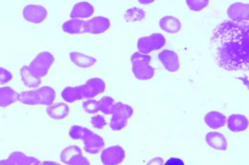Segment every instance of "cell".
Segmentation results:
<instances>
[{
	"mask_svg": "<svg viewBox=\"0 0 249 165\" xmlns=\"http://www.w3.org/2000/svg\"><path fill=\"white\" fill-rule=\"evenodd\" d=\"M139 1L141 2V3H142L148 4V3L152 2L153 1V0H141Z\"/></svg>",
	"mask_w": 249,
	"mask_h": 165,
	"instance_id": "cell-36",
	"label": "cell"
},
{
	"mask_svg": "<svg viewBox=\"0 0 249 165\" xmlns=\"http://www.w3.org/2000/svg\"><path fill=\"white\" fill-rule=\"evenodd\" d=\"M82 107L84 111L90 114L98 112L99 110L98 101L89 99L83 102Z\"/></svg>",
	"mask_w": 249,
	"mask_h": 165,
	"instance_id": "cell-30",
	"label": "cell"
},
{
	"mask_svg": "<svg viewBox=\"0 0 249 165\" xmlns=\"http://www.w3.org/2000/svg\"><path fill=\"white\" fill-rule=\"evenodd\" d=\"M68 105L62 102H58L48 106L46 109L48 115L54 119H61L66 117L69 113Z\"/></svg>",
	"mask_w": 249,
	"mask_h": 165,
	"instance_id": "cell-19",
	"label": "cell"
},
{
	"mask_svg": "<svg viewBox=\"0 0 249 165\" xmlns=\"http://www.w3.org/2000/svg\"><path fill=\"white\" fill-rule=\"evenodd\" d=\"M22 15L24 19L28 22L37 24L46 19L48 13L46 8L42 6L29 4L24 7Z\"/></svg>",
	"mask_w": 249,
	"mask_h": 165,
	"instance_id": "cell-9",
	"label": "cell"
},
{
	"mask_svg": "<svg viewBox=\"0 0 249 165\" xmlns=\"http://www.w3.org/2000/svg\"><path fill=\"white\" fill-rule=\"evenodd\" d=\"M62 30L69 34H81L87 33V21L79 18H71L62 25Z\"/></svg>",
	"mask_w": 249,
	"mask_h": 165,
	"instance_id": "cell-15",
	"label": "cell"
},
{
	"mask_svg": "<svg viewBox=\"0 0 249 165\" xmlns=\"http://www.w3.org/2000/svg\"><path fill=\"white\" fill-rule=\"evenodd\" d=\"M18 100L27 105L39 104V99L36 89L21 92L19 94Z\"/></svg>",
	"mask_w": 249,
	"mask_h": 165,
	"instance_id": "cell-28",
	"label": "cell"
},
{
	"mask_svg": "<svg viewBox=\"0 0 249 165\" xmlns=\"http://www.w3.org/2000/svg\"><path fill=\"white\" fill-rule=\"evenodd\" d=\"M158 58L163 66L168 71L175 72L179 67V63L177 53L170 50H163L158 55Z\"/></svg>",
	"mask_w": 249,
	"mask_h": 165,
	"instance_id": "cell-13",
	"label": "cell"
},
{
	"mask_svg": "<svg viewBox=\"0 0 249 165\" xmlns=\"http://www.w3.org/2000/svg\"><path fill=\"white\" fill-rule=\"evenodd\" d=\"M133 113V110L130 106L121 102L114 103L111 109L110 127L115 131L123 129L127 125V119Z\"/></svg>",
	"mask_w": 249,
	"mask_h": 165,
	"instance_id": "cell-4",
	"label": "cell"
},
{
	"mask_svg": "<svg viewBox=\"0 0 249 165\" xmlns=\"http://www.w3.org/2000/svg\"><path fill=\"white\" fill-rule=\"evenodd\" d=\"M187 5L192 10L195 11H199L206 7L209 1L206 0H186Z\"/></svg>",
	"mask_w": 249,
	"mask_h": 165,
	"instance_id": "cell-31",
	"label": "cell"
},
{
	"mask_svg": "<svg viewBox=\"0 0 249 165\" xmlns=\"http://www.w3.org/2000/svg\"><path fill=\"white\" fill-rule=\"evenodd\" d=\"M165 42L166 40L162 34L154 33L139 38L137 42V49L139 52L146 54L153 50L161 48Z\"/></svg>",
	"mask_w": 249,
	"mask_h": 165,
	"instance_id": "cell-6",
	"label": "cell"
},
{
	"mask_svg": "<svg viewBox=\"0 0 249 165\" xmlns=\"http://www.w3.org/2000/svg\"><path fill=\"white\" fill-rule=\"evenodd\" d=\"M145 17V12L142 9L132 7L126 11L124 19L127 22H136L142 20Z\"/></svg>",
	"mask_w": 249,
	"mask_h": 165,
	"instance_id": "cell-27",
	"label": "cell"
},
{
	"mask_svg": "<svg viewBox=\"0 0 249 165\" xmlns=\"http://www.w3.org/2000/svg\"><path fill=\"white\" fill-rule=\"evenodd\" d=\"M248 24L226 21L214 30L210 42L213 59L229 71L247 68L249 63Z\"/></svg>",
	"mask_w": 249,
	"mask_h": 165,
	"instance_id": "cell-1",
	"label": "cell"
},
{
	"mask_svg": "<svg viewBox=\"0 0 249 165\" xmlns=\"http://www.w3.org/2000/svg\"><path fill=\"white\" fill-rule=\"evenodd\" d=\"M60 157L61 161L68 165H90L83 156L81 149L75 145H71L64 148Z\"/></svg>",
	"mask_w": 249,
	"mask_h": 165,
	"instance_id": "cell-7",
	"label": "cell"
},
{
	"mask_svg": "<svg viewBox=\"0 0 249 165\" xmlns=\"http://www.w3.org/2000/svg\"><path fill=\"white\" fill-rule=\"evenodd\" d=\"M12 79V75L8 70L0 67V84L9 82Z\"/></svg>",
	"mask_w": 249,
	"mask_h": 165,
	"instance_id": "cell-33",
	"label": "cell"
},
{
	"mask_svg": "<svg viewBox=\"0 0 249 165\" xmlns=\"http://www.w3.org/2000/svg\"><path fill=\"white\" fill-rule=\"evenodd\" d=\"M69 135L73 139L82 140L85 150L90 154L98 153L105 146L104 141L100 136L81 126H72L69 130Z\"/></svg>",
	"mask_w": 249,
	"mask_h": 165,
	"instance_id": "cell-2",
	"label": "cell"
},
{
	"mask_svg": "<svg viewBox=\"0 0 249 165\" xmlns=\"http://www.w3.org/2000/svg\"><path fill=\"white\" fill-rule=\"evenodd\" d=\"M249 5L248 3L235 2L228 8L227 15L234 22H245L249 20Z\"/></svg>",
	"mask_w": 249,
	"mask_h": 165,
	"instance_id": "cell-12",
	"label": "cell"
},
{
	"mask_svg": "<svg viewBox=\"0 0 249 165\" xmlns=\"http://www.w3.org/2000/svg\"><path fill=\"white\" fill-rule=\"evenodd\" d=\"M159 25L161 29L170 33H176L181 28V23L179 19L170 16L162 17L160 20Z\"/></svg>",
	"mask_w": 249,
	"mask_h": 165,
	"instance_id": "cell-22",
	"label": "cell"
},
{
	"mask_svg": "<svg viewBox=\"0 0 249 165\" xmlns=\"http://www.w3.org/2000/svg\"><path fill=\"white\" fill-rule=\"evenodd\" d=\"M94 12V9L90 3L81 1L73 6L70 15L71 18H86L91 16Z\"/></svg>",
	"mask_w": 249,
	"mask_h": 165,
	"instance_id": "cell-16",
	"label": "cell"
},
{
	"mask_svg": "<svg viewBox=\"0 0 249 165\" xmlns=\"http://www.w3.org/2000/svg\"><path fill=\"white\" fill-rule=\"evenodd\" d=\"M205 140L207 144L213 148L219 150L227 149V140L221 133L215 132H209L206 135Z\"/></svg>",
	"mask_w": 249,
	"mask_h": 165,
	"instance_id": "cell-18",
	"label": "cell"
},
{
	"mask_svg": "<svg viewBox=\"0 0 249 165\" xmlns=\"http://www.w3.org/2000/svg\"><path fill=\"white\" fill-rule=\"evenodd\" d=\"M83 99L92 98L103 93L105 89L104 81L99 78L88 80L85 84L80 85Z\"/></svg>",
	"mask_w": 249,
	"mask_h": 165,
	"instance_id": "cell-10",
	"label": "cell"
},
{
	"mask_svg": "<svg viewBox=\"0 0 249 165\" xmlns=\"http://www.w3.org/2000/svg\"><path fill=\"white\" fill-rule=\"evenodd\" d=\"M61 96L65 101L69 103L83 99L80 85L66 87L62 91Z\"/></svg>",
	"mask_w": 249,
	"mask_h": 165,
	"instance_id": "cell-26",
	"label": "cell"
},
{
	"mask_svg": "<svg viewBox=\"0 0 249 165\" xmlns=\"http://www.w3.org/2000/svg\"><path fill=\"white\" fill-rule=\"evenodd\" d=\"M146 165H163V160L160 157H156L150 160Z\"/></svg>",
	"mask_w": 249,
	"mask_h": 165,
	"instance_id": "cell-35",
	"label": "cell"
},
{
	"mask_svg": "<svg viewBox=\"0 0 249 165\" xmlns=\"http://www.w3.org/2000/svg\"><path fill=\"white\" fill-rule=\"evenodd\" d=\"M41 162L21 152L15 151L11 153L7 159L0 161V165H41Z\"/></svg>",
	"mask_w": 249,
	"mask_h": 165,
	"instance_id": "cell-11",
	"label": "cell"
},
{
	"mask_svg": "<svg viewBox=\"0 0 249 165\" xmlns=\"http://www.w3.org/2000/svg\"><path fill=\"white\" fill-rule=\"evenodd\" d=\"M90 122L93 127L98 129H102L107 124L104 117L96 115L91 118Z\"/></svg>",
	"mask_w": 249,
	"mask_h": 165,
	"instance_id": "cell-32",
	"label": "cell"
},
{
	"mask_svg": "<svg viewBox=\"0 0 249 165\" xmlns=\"http://www.w3.org/2000/svg\"><path fill=\"white\" fill-rule=\"evenodd\" d=\"M20 75L24 84L27 87H36L41 83V79L32 73L28 66H24L21 67Z\"/></svg>",
	"mask_w": 249,
	"mask_h": 165,
	"instance_id": "cell-25",
	"label": "cell"
},
{
	"mask_svg": "<svg viewBox=\"0 0 249 165\" xmlns=\"http://www.w3.org/2000/svg\"><path fill=\"white\" fill-rule=\"evenodd\" d=\"M114 100L109 96H104L98 101L99 110L106 115L111 114V109Z\"/></svg>",
	"mask_w": 249,
	"mask_h": 165,
	"instance_id": "cell-29",
	"label": "cell"
},
{
	"mask_svg": "<svg viewBox=\"0 0 249 165\" xmlns=\"http://www.w3.org/2000/svg\"><path fill=\"white\" fill-rule=\"evenodd\" d=\"M130 60L132 71L137 79L146 80L153 77L154 70L149 64L151 60L149 55L136 52L132 55Z\"/></svg>",
	"mask_w": 249,
	"mask_h": 165,
	"instance_id": "cell-3",
	"label": "cell"
},
{
	"mask_svg": "<svg viewBox=\"0 0 249 165\" xmlns=\"http://www.w3.org/2000/svg\"><path fill=\"white\" fill-rule=\"evenodd\" d=\"M125 152L120 146H113L105 149L101 154V160L104 165H117L124 159Z\"/></svg>",
	"mask_w": 249,
	"mask_h": 165,
	"instance_id": "cell-8",
	"label": "cell"
},
{
	"mask_svg": "<svg viewBox=\"0 0 249 165\" xmlns=\"http://www.w3.org/2000/svg\"><path fill=\"white\" fill-rule=\"evenodd\" d=\"M19 94L8 86L0 88V107H5L18 100Z\"/></svg>",
	"mask_w": 249,
	"mask_h": 165,
	"instance_id": "cell-23",
	"label": "cell"
},
{
	"mask_svg": "<svg viewBox=\"0 0 249 165\" xmlns=\"http://www.w3.org/2000/svg\"><path fill=\"white\" fill-rule=\"evenodd\" d=\"M39 99V104L49 106L53 104L55 98L54 89L48 86H44L36 89Z\"/></svg>",
	"mask_w": 249,
	"mask_h": 165,
	"instance_id": "cell-24",
	"label": "cell"
},
{
	"mask_svg": "<svg viewBox=\"0 0 249 165\" xmlns=\"http://www.w3.org/2000/svg\"><path fill=\"white\" fill-rule=\"evenodd\" d=\"M164 165H184V164L181 159L173 157L169 159Z\"/></svg>",
	"mask_w": 249,
	"mask_h": 165,
	"instance_id": "cell-34",
	"label": "cell"
},
{
	"mask_svg": "<svg viewBox=\"0 0 249 165\" xmlns=\"http://www.w3.org/2000/svg\"><path fill=\"white\" fill-rule=\"evenodd\" d=\"M86 21L87 33L94 34L105 32L110 25L109 20L102 16H96Z\"/></svg>",
	"mask_w": 249,
	"mask_h": 165,
	"instance_id": "cell-14",
	"label": "cell"
},
{
	"mask_svg": "<svg viewBox=\"0 0 249 165\" xmlns=\"http://www.w3.org/2000/svg\"><path fill=\"white\" fill-rule=\"evenodd\" d=\"M204 121L210 128L213 129H217L225 125L226 117L223 114L220 112L212 111L205 115Z\"/></svg>",
	"mask_w": 249,
	"mask_h": 165,
	"instance_id": "cell-21",
	"label": "cell"
},
{
	"mask_svg": "<svg viewBox=\"0 0 249 165\" xmlns=\"http://www.w3.org/2000/svg\"><path fill=\"white\" fill-rule=\"evenodd\" d=\"M248 118L244 115L233 114L227 120V126L233 132H239L245 130L248 127Z\"/></svg>",
	"mask_w": 249,
	"mask_h": 165,
	"instance_id": "cell-17",
	"label": "cell"
},
{
	"mask_svg": "<svg viewBox=\"0 0 249 165\" xmlns=\"http://www.w3.org/2000/svg\"><path fill=\"white\" fill-rule=\"evenodd\" d=\"M54 61V56L51 53L41 52L33 60L28 68L32 73L41 78L47 74Z\"/></svg>",
	"mask_w": 249,
	"mask_h": 165,
	"instance_id": "cell-5",
	"label": "cell"
},
{
	"mask_svg": "<svg viewBox=\"0 0 249 165\" xmlns=\"http://www.w3.org/2000/svg\"><path fill=\"white\" fill-rule=\"evenodd\" d=\"M70 58L75 65L82 68L89 67L97 61L95 58L78 52H71Z\"/></svg>",
	"mask_w": 249,
	"mask_h": 165,
	"instance_id": "cell-20",
	"label": "cell"
}]
</instances>
